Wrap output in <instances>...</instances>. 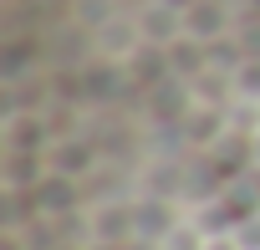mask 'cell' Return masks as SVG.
Masks as SVG:
<instances>
[{
    "label": "cell",
    "instance_id": "obj_1",
    "mask_svg": "<svg viewBox=\"0 0 260 250\" xmlns=\"http://www.w3.org/2000/svg\"><path fill=\"white\" fill-rule=\"evenodd\" d=\"M235 245H240V250H260V214H245V220L235 225Z\"/></svg>",
    "mask_w": 260,
    "mask_h": 250
},
{
    "label": "cell",
    "instance_id": "obj_2",
    "mask_svg": "<svg viewBox=\"0 0 260 250\" xmlns=\"http://www.w3.org/2000/svg\"><path fill=\"white\" fill-rule=\"evenodd\" d=\"M204 250H240V245H235V240H209Z\"/></svg>",
    "mask_w": 260,
    "mask_h": 250
},
{
    "label": "cell",
    "instance_id": "obj_3",
    "mask_svg": "<svg viewBox=\"0 0 260 250\" xmlns=\"http://www.w3.org/2000/svg\"><path fill=\"white\" fill-rule=\"evenodd\" d=\"M255 194H260V179H255Z\"/></svg>",
    "mask_w": 260,
    "mask_h": 250
}]
</instances>
